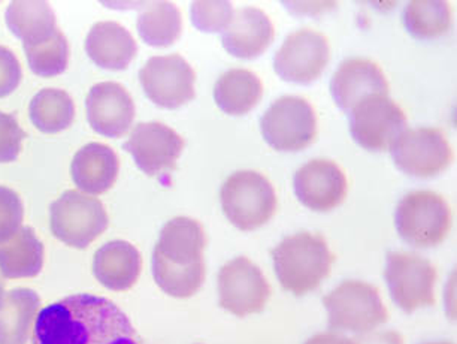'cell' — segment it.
<instances>
[{"mask_svg": "<svg viewBox=\"0 0 457 344\" xmlns=\"http://www.w3.org/2000/svg\"><path fill=\"white\" fill-rule=\"evenodd\" d=\"M24 137L26 133L20 128L14 115L0 111V164L12 162L19 157Z\"/></svg>", "mask_w": 457, "mask_h": 344, "instance_id": "cell-33", "label": "cell"}, {"mask_svg": "<svg viewBox=\"0 0 457 344\" xmlns=\"http://www.w3.org/2000/svg\"><path fill=\"white\" fill-rule=\"evenodd\" d=\"M305 344H359V341L348 339L345 335L335 334V332H323L308 340Z\"/></svg>", "mask_w": 457, "mask_h": 344, "instance_id": "cell-35", "label": "cell"}, {"mask_svg": "<svg viewBox=\"0 0 457 344\" xmlns=\"http://www.w3.org/2000/svg\"><path fill=\"white\" fill-rule=\"evenodd\" d=\"M330 93L337 105L350 114L366 97L389 95V83L383 69L368 59L344 60L330 81Z\"/></svg>", "mask_w": 457, "mask_h": 344, "instance_id": "cell-17", "label": "cell"}, {"mask_svg": "<svg viewBox=\"0 0 457 344\" xmlns=\"http://www.w3.org/2000/svg\"><path fill=\"white\" fill-rule=\"evenodd\" d=\"M386 283L394 303L405 313L435 304L436 270L417 253L390 252L386 259Z\"/></svg>", "mask_w": 457, "mask_h": 344, "instance_id": "cell-9", "label": "cell"}, {"mask_svg": "<svg viewBox=\"0 0 457 344\" xmlns=\"http://www.w3.org/2000/svg\"><path fill=\"white\" fill-rule=\"evenodd\" d=\"M4 294H5V290H4V285H2V281H0V298L4 297Z\"/></svg>", "mask_w": 457, "mask_h": 344, "instance_id": "cell-36", "label": "cell"}, {"mask_svg": "<svg viewBox=\"0 0 457 344\" xmlns=\"http://www.w3.org/2000/svg\"><path fill=\"white\" fill-rule=\"evenodd\" d=\"M297 199L312 212H330L345 199L347 177L335 162L314 159L295 174Z\"/></svg>", "mask_w": 457, "mask_h": 344, "instance_id": "cell-16", "label": "cell"}, {"mask_svg": "<svg viewBox=\"0 0 457 344\" xmlns=\"http://www.w3.org/2000/svg\"><path fill=\"white\" fill-rule=\"evenodd\" d=\"M29 114L33 126L42 133H59L73 123L72 97L60 88H44L33 96Z\"/></svg>", "mask_w": 457, "mask_h": 344, "instance_id": "cell-28", "label": "cell"}, {"mask_svg": "<svg viewBox=\"0 0 457 344\" xmlns=\"http://www.w3.org/2000/svg\"><path fill=\"white\" fill-rule=\"evenodd\" d=\"M270 297V283L265 275L247 257H235L219 271L220 307L235 316L261 313Z\"/></svg>", "mask_w": 457, "mask_h": 344, "instance_id": "cell-13", "label": "cell"}, {"mask_svg": "<svg viewBox=\"0 0 457 344\" xmlns=\"http://www.w3.org/2000/svg\"><path fill=\"white\" fill-rule=\"evenodd\" d=\"M192 23L204 33H223L234 19V5L228 0L193 2L190 5Z\"/></svg>", "mask_w": 457, "mask_h": 344, "instance_id": "cell-31", "label": "cell"}, {"mask_svg": "<svg viewBox=\"0 0 457 344\" xmlns=\"http://www.w3.org/2000/svg\"><path fill=\"white\" fill-rule=\"evenodd\" d=\"M263 86L259 77L247 69H230L214 86L215 104L228 115H244L259 104Z\"/></svg>", "mask_w": 457, "mask_h": 344, "instance_id": "cell-26", "label": "cell"}, {"mask_svg": "<svg viewBox=\"0 0 457 344\" xmlns=\"http://www.w3.org/2000/svg\"><path fill=\"white\" fill-rule=\"evenodd\" d=\"M142 259L137 248L128 241L104 244L93 257V274L101 285L123 292L137 283L141 274Z\"/></svg>", "mask_w": 457, "mask_h": 344, "instance_id": "cell-21", "label": "cell"}, {"mask_svg": "<svg viewBox=\"0 0 457 344\" xmlns=\"http://www.w3.org/2000/svg\"><path fill=\"white\" fill-rule=\"evenodd\" d=\"M261 130L275 150L299 152L312 146L316 138V111L303 97H279L262 115Z\"/></svg>", "mask_w": 457, "mask_h": 344, "instance_id": "cell-8", "label": "cell"}, {"mask_svg": "<svg viewBox=\"0 0 457 344\" xmlns=\"http://www.w3.org/2000/svg\"><path fill=\"white\" fill-rule=\"evenodd\" d=\"M146 97L166 110H177L196 96V74L179 55H154L139 71Z\"/></svg>", "mask_w": 457, "mask_h": 344, "instance_id": "cell-11", "label": "cell"}, {"mask_svg": "<svg viewBox=\"0 0 457 344\" xmlns=\"http://www.w3.org/2000/svg\"><path fill=\"white\" fill-rule=\"evenodd\" d=\"M426 344H453V343H426Z\"/></svg>", "mask_w": 457, "mask_h": 344, "instance_id": "cell-37", "label": "cell"}, {"mask_svg": "<svg viewBox=\"0 0 457 344\" xmlns=\"http://www.w3.org/2000/svg\"><path fill=\"white\" fill-rule=\"evenodd\" d=\"M5 20L11 32L23 41V46L42 44L59 30L51 6L41 0L12 2L6 10Z\"/></svg>", "mask_w": 457, "mask_h": 344, "instance_id": "cell-25", "label": "cell"}, {"mask_svg": "<svg viewBox=\"0 0 457 344\" xmlns=\"http://www.w3.org/2000/svg\"><path fill=\"white\" fill-rule=\"evenodd\" d=\"M24 208L12 189L0 186V243H5L23 225Z\"/></svg>", "mask_w": 457, "mask_h": 344, "instance_id": "cell-32", "label": "cell"}, {"mask_svg": "<svg viewBox=\"0 0 457 344\" xmlns=\"http://www.w3.org/2000/svg\"><path fill=\"white\" fill-rule=\"evenodd\" d=\"M44 265V244L35 231L21 226L17 234L0 243V274L5 279L37 277Z\"/></svg>", "mask_w": 457, "mask_h": 344, "instance_id": "cell-24", "label": "cell"}, {"mask_svg": "<svg viewBox=\"0 0 457 344\" xmlns=\"http://www.w3.org/2000/svg\"><path fill=\"white\" fill-rule=\"evenodd\" d=\"M32 344H148L110 299L79 294L42 308Z\"/></svg>", "mask_w": 457, "mask_h": 344, "instance_id": "cell-1", "label": "cell"}, {"mask_svg": "<svg viewBox=\"0 0 457 344\" xmlns=\"http://www.w3.org/2000/svg\"><path fill=\"white\" fill-rule=\"evenodd\" d=\"M403 26L417 39H434L448 32L452 11L444 0H414L403 14Z\"/></svg>", "mask_w": 457, "mask_h": 344, "instance_id": "cell-29", "label": "cell"}, {"mask_svg": "<svg viewBox=\"0 0 457 344\" xmlns=\"http://www.w3.org/2000/svg\"><path fill=\"white\" fill-rule=\"evenodd\" d=\"M120 162L112 148L92 143L79 148L71 165V175L77 188L90 195H102L114 186Z\"/></svg>", "mask_w": 457, "mask_h": 344, "instance_id": "cell-22", "label": "cell"}, {"mask_svg": "<svg viewBox=\"0 0 457 344\" xmlns=\"http://www.w3.org/2000/svg\"><path fill=\"white\" fill-rule=\"evenodd\" d=\"M41 308V298L32 289L20 288L0 298V344H28Z\"/></svg>", "mask_w": 457, "mask_h": 344, "instance_id": "cell-23", "label": "cell"}, {"mask_svg": "<svg viewBox=\"0 0 457 344\" xmlns=\"http://www.w3.org/2000/svg\"><path fill=\"white\" fill-rule=\"evenodd\" d=\"M21 66L12 51L0 46V97H6L19 88Z\"/></svg>", "mask_w": 457, "mask_h": 344, "instance_id": "cell-34", "label": "cell"}, {"mask_svg": "<svg viewBox=\"0 0 457 344\" xmlns=\"http://www.w3.org/2000/svg\"><path fill=\"white\" fill-rule=\"evenodd\" d=\"M137 33L146 46H170L183 30V19L172 2H151L137 15Z\"/></svg>", "mask_w": 457, "mask_h": 344, "instance_id": "cell-27", "label": "cell"}, {"mask_svg": "<svg viewBox=\"0 0 457 344\" xmlns=\"http://www.w3.org/2000/svg\"><path fill=\"white\" fill-rule=\"evenodd\" d=\"M50 213L55 239L75 248H88L110 223L102 202L79 190L64 192L51 204Z\"/></svg>", "mask_w": 457, "mask_h": 344, "instance_id": "cell-7", "label": "cell"}, {"mask_svg": "<svg viewBox=\"0 0 457 344\" xmlns=\"http://www.w3.org/2000/svg\"><path fill=\"white\" fill-rule=\"evenodd\" d=\"M28 63L33 74L39 77H55L63 74L68 68L69 44L63 33L57 32L42 44L23 46Z\"/></svg>", "mask_w": 457, "mask_h": 344, "instance_id": "cell-30", "label": "cell"}, {"mask_svg": "<svg viewBox=\"0 0 457 344\" xmlns=\"http://www.w3.org/2000/svg\"><path fill=\"white\" fill-rule=\"evenodd\" d=\"M328 38L312 29H299L284 39L275 53L274 69L279 79L295 84H312L329 63Z\"/></svg>", "mask_w": 457, "mask_h": 344, "instance_id": "cell-14", "label": "cell"}, {"mask_svg": "<svg viewBox=\"0 0 457 344\" xmlns=\"http://www.w3.org/2000/svg\"><path fill=\"white\" fill-rule=\"evenodd\" d=\"M205 231L190 217H175L161 231L153 252V277L165 294L190 298L205 281Z\"/></svg>", "mask_w": 457, "mask_h": 344, "instance_id": "cell-2", "label": "cell"}, {"mask_svg": "<svg viewBox=\"0 0 457 344\" xmlns=\"http://www.w3.org/2000/svg\"><path fill=\"white\" fill-rule=\"evenodd\" d=\"M87 120L104 137L120 138L132 128L135 104L128 90L117 83L93 86L86 99Z\"/></svg>", "mask_w": 457, "mask_h": 344, "instance_id": "cell-18", "label": "cell"}, {"mask_svg": "<svg viewBox=\"0 0 457 344\" xmlns=\"http://www.w3.org/2000/svg\"><path fill=\"white\" fill-rule=\"evenodd\" d=\"M224 214L241 231L265 225L277 210V195L270 180L256 171H238L224 181L220 192Z\"/></svg>", "mask_w": 457, "mask_h": 344, "instance_id": "cell-4", "label": "cell"}, {"mask_svg": "<svg viewBox=\"0 0 457 344\" xmlns=\"http://www.w3.org/2000/svg\"><path fill=\"white\" fill-rule=\"evenodd\" d=\"M323 304L332 330L366 334L389 319L378 290L365 281H344L326 295Z\"/></svg>", "mask_w": 457, "mask_h": 344, "instance_id": "cell-6", "label": "cell"}, {"mask_svg": "<svg viewBox=\"0 0 457 344\" xmlns=\"http://www.w3.org/2000/svg\"><path fill=\"white\" fill-rule=\"evenodd\" d=\"M275 37L270 17L253 6H245L234 14L232 23L221 35L224 50L239 59H256L263 55Z\"/></svg>", "mask_w": 457, "mask_h": 344, "instance_id": "cell-19", "label": "cell"}, {"mask_svg": "<svg viewBox=\"0 0 457 344\" xmlns=\"http://www.w3.org/2000/svg\"><path fill=\"white\" fill-rule=\"evenodd\" d=\"M275 274L284 290L296 297L317 289L329 275L335 256L320 234L290 235L272 250Z\"/></svg>", "mask_w": 457, "mask_h": 344, "instance_id": "cell-3", "label": "cell"}, {"mask_svg": "<svg viewBox=\"0 0 457 344\" xmlns=\"http://www.w3.org/2000/svg\"><path fill=\"white\" fill-rule=\"evenodd\" d=\"M407 115L389 96L375 95L359 102L350 113V132L370 152H385L407 129Z\"/></svg>", "mask_w": 457, "mask_h": 344, "instance_id": "cell-12", "label": "cell"}, {"mask_svg": "<svg viewBox=\"0 0 457 344\" xmlns=\"http://www.w3.org/2000/svg\"><path fill=\"white\" fill-rule=\"evenodd\" d=\"M390 155L399 170L417 179L438 175L453 159L447 138L436 128L405 129L390 146Z\"/></svg>", "mask_w": 457, "mask_h": 344, "instance_id": "cell-10", "label": "cell"}, {"mask_svg": "<svg viewBox=\"0 0 457 344\" xmlns=\"http://www.w3.org/2000/svg\"><path fill=\"white\" fill-rule=\"evenodd\" d=\"M395 225L401 239L412 248H435L447 237L452 226V212L438 193L416 190L399 201Z\"/></svg>", "mask_w": 457, "mask_h": 344, "instance_id": "cell-5", "label": "cell"}, {"mask_svg": "<svg viewBox=\"0 0 457 344\" xmlns=\"http://www.w3.org/2000/svg\"><path fill=\"white\" fill-rule=\"evenodd\" d=\"M137 168L150 177H170L184 148V139L159 122L139 123L124 143Z\"/></svg>", "mask_w": 457, "mask_h": 344, "instance_id": "cell-15", "label": "cell"}, {"mask_svg": "<svg viewBox=\"0 0 457 344\" xmlns=\"http://www.w3.org/2000/svg\"><path fill=\"white\" fill-rule=\"evenodd\" d=\"M86 53L93 63L108 71H124L137 53V41L128 29L115 21H101L86 38Z\"/></svg>", "mask_w": 457, "mask_h": 344, "instance_id": "cell-20", "label": "cell"}]
</instances>
